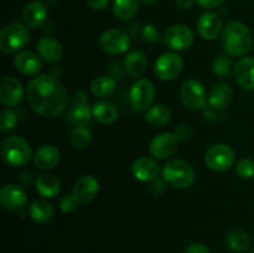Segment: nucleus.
<instances>
[{"label":"nucleus","instance_id":"obj_1","mask_svg":"<svg viewBox=\"0 0 254 253\" xmlns=\"http://www.w3.org/2000/svg\"><path fill=\"white\" fill-rule=\"evenodd\" d=\"M26 97L34 112L45 118L57 117L68 103V94L64 84L49 74L34 77L27 83Z\"/></svg>","mask_w":254,"mask_h":253},{"label":"nucleus","instance_id":"obj_2","mask_svg":"<svg viewBox=\"0 0 254 253\" xmlns=\"http://www.w3.org/2000/svg\"><path fill=\"white\" fill-rule=\"evenodd\" d=\"M221 44L227 56H245L252 50L253 36L245 24L240 21H231L223 27Z\"/></svg>","mask_w":254,"mask_h":253},{"label":"nucleus","instance_id":"obj_3","mask_svg":"<svg viewBox=\"0 0 254 253\" xmlns=\"http://www.w3.org/2000/svg\"><path fill=\"white\" fill-rule=\"evenodd\" d=\"M1 154L7 165L12 168H21L31 159V146L22 136L11 135L2 141Z\"/></svg>","mask_w":254,"mask_h":253},{"label":"nucleus","instance_id":"obj_4","mask_svg":"<svg viewBox=\"0 0 254 253\" xmlns=\"http://www.w3.org/2000/svg\"><path fill=\"white\" fill-rule=\"evenodd\" d=\"M163 179L175 189H189L195 183V171L181 159H171L164 165Z\"/></svg>","mask_w":254,"mask_h":253},{"label":"nucleus","instance_id":"obj_5","mask_svg":"<svg viewBox=\"0 0 254 253\" xmlns=\"http://www.w3.org/2000/svg\"><path fill=\"white\" fill-rule=\"evenodd\" d=\"M29 41V29L20 22H12L6 25L0 32V51L6 55L14 54L24 49Z\"/></svg>","mask_w":254,"mask_h":253},{"label":"nucleus","instance_id":"obj_6","mask_svg":"<svg viewBox=\"0 0 254 253\" xmlns=\"http://www.w3.org/2000/svg\"><path fill=\"white\" fill-rule=\"evenodd\" d=\"M155 98V87L149 79L139 78L134 82L129 91V101L136 112H146L153 106Z\"/></svg>","mask_w":254,"mask_h":253},{"label":"nucleus","instance_id":"obj_7","mask_svg":"<svg viewBox=\"0 0 254 253\" xmlns=\"http://www.w3.org/2000/svg\"><path fill=\"white\" fill-rule=\"evenodd\" d=\"M181 103L191 111H200L207 104V96L203 84L197 79H188L180 88Z\"/></svg>","mask_w":254,"mask_h":253},{"label":"nucleus","instance_id":"obj_8","mask_svg":"<svg viewBox=\"0 0 254 253\" xmlns=\"http://www.w3.org/2000/svg\"><path fill=\"white\" fill-rule=\"evenodd\" d=\"M236 154L227 144H215L205 154V163L213 171H226L233 166Z\"/></svg>","mask_w":254,"mask_h":253},{"label":"nucleus","instance_id":"obj_9","mask_svg":"<svg viewBox=\"0 0 254 253\" xmlns=\"http://www.w3.org/2000/svg\"><path fill=\"white\" fill-rule=\"evenodd\" d=\"M92 116H93V113H92V108L87 102V94L83 91L76 92V94L72 97L71 107L67 112V122L71 126H73V128L88 126L92 121Z\"/></svg>","mask_w":254,"mask_h":253},{"label":"nucleus","instance_id":"obj_10","mask_svg":"<svg viewBox=\"0 0 254 253\" xmlns=\"http://www.w3.org/2000/svg\"><path fill=\"white\" fill-rule=\"evenodd\" d=\"M130 46V37L128 34L118 29H108L99 37V47L102 51L111 56H118L128 51Z\"/></svg>","mask_w":254,"mask_h":253},{"label":"nucleus","instance_id":"obj_11","mask_svg":"<svg viewBox=\"0 0 254 253\" xmlns=\"http://www.w3.org/2000/svg\"><path fill=\"white\" fill-rule=\"evenodd\" d=\"M184 61L180 55L175 52H165L160 55L155 61L154 71L155 74L163 81H173L181 73Z\"/></svg>","mask_w":254,"mask_h":253},{"label":"nucleus","instance_id":"obj_12","mask_svg":"<svg viewBox=\"0 0 254 253\" xmlns=\"http://www.w3.org/2000/svg\"><path fill=\"white\" fill-rule=\"evenodd\" d=\"M163 41L169 49L174 51H184L192 45L193 34L186 25L176 24L164 32Z\"/></svg>","mask_w":254,"mask_h":253},{"label":"nucleus","instance_id":"obj_13","mask_svg":"<svg viewBox=\"0 0 254 253\" xmlns=\"http://www.w3.org/2000/svg\"><path fill=\"white\" fill-rule=\"evenodd\" d=\"M179 143L180 140L176 138L174 133H170V131L160 133L151 139L149 144V153L153 158L159 159V160L168 159L178 151Z\"/></svg>","mask_w":254,"mask_h":253},{"label":"nucleus","instance_id":"obj_14","mask_svg":"<svg viewBox=\"0 0 254 253\" xmlns=\"http://www.w3.org/2000/svg\"><path fill=\"white\" fill-rule=\"evenodd\" d=\"M24 87L17 78L5 76L0 79V102L6 107H16L24 99Z\"/></svg>","mask_w":254,"mask_h":253},{"label":"nucleus","instance_id":"obj_15","mask_svg":"<svg viewBox=\"0 0 254 253\" xmlns=\"http://www.w3.org/2000/svg\"><path fill=\"white\" fill-rule=\"evenodd\" d=\"M0 203L7 211H20L27 205V193L16 184H6L0 190Z\"/></svg>","mask_w":254,"mask_h":253},{"label":"nucleus","instance_id":"obj_16","mask_svg":"<svg viewBox=\"0 0 254 253\" xmlns=\"http://www.w3.org/2000/svg\"><path fill=\"white\" fill-rule=\"evenodd\" d=\"M99 191V181L93 175H84L76 181L72 190V196L78 205L91 202Z\"/></svg>","mask_w":254,"mask_h":253},{"label":"nucleus","instance_id":"obj_17","mask_svg":"<svg viewBox=\"0 0 254 253\" xmlns=\"http://www.w3.org/2000/svg\"><path fill=\"white\" fill-rule=\"evenodd\" d=\"M198 35L205 40H215L222 31V19L212 11L203 12L197 20Z\"/></svg>","mask_w":254,"mask_h":253},{"label":"nucleus","instance_id":"obj_18","mask_svg":"<svg viewBox=\"0 0 254 253\" xmlns=\"http://www.w3.org/2000/svg\"><path fill=\"white\" fill-rule=\"evenodd\" d=\"M14 66L17 72L25 76H36L42 69V61L39 54L32 51H20L14 57Z\"/></svg>","mask_w":254,"mask_h":253},{"label":"nucleus","instance_id":"obj_19","mask_svg":"<svg viewBox=\"0 0 254 253\" xmlns=\"http://www.w3.org/2000/svg\"><path fill=\"white\" fill-rule=\"evenodd\" d=\"M131 173L136 180L149 183V181H154L155 179H158L160 168L154 159L148 158V156H141L133 163Z\"/></svg>","mask_w":254,"mask_h":253},{"label":"nucleus","instance_id":"obj_20","mask_svg":"<svg viewBox=\"0 0 254 253\" xmlns=\"http://www.w3.org/2000/svg\"><path fill=\"white\" fill-rule=\"evenodd\" d=\"M236 81L246 91L254 89V57H242L235 64Z\"/></svg>","mask_w":254,"mask_h":253},{"label":"nucleus","instance_id":"obj_21","mask_svg":"<svg viewBox=\"0 0 254 253\" xmlns=\"http://www.w3.org/2000/svg\"><path fill=\"white\" fill-rule=\"evenodd\" d=\"M36 50L39 56L47 62H57L61 60L64 49L61 42L52 36H44L37 41Z\"/></svg>","mask_w":254,"mask_h":253},{"label":"nucleus","instance_id":"obj_22","mask_svg":"<svg viewBox=\"0 0 254 253\" xmlns=\"http://www.w3.org/2000/svg\"><path fill=\"white\" fill-rule=\"evenodd\" d=\"M47 7L41 1H31L26 5L22 14L25 25L30 29H39L47 19Z\"/></svg>","mask_w":254,"mask_h":253},{"label":"nucleus","instance_id":"obj_23","mask_svg":"<svg viewBox=\"0 0 254 253\" xmlns=\"http://www.w3.org/2000/svg\"><path fill=\"white\" fill-rule=\"evenodd\" d=\"M61 154L54 145H42L34 154V164L41 170H51L60 163Z\"/></svg>","mask_w":254,"mask_h":253},{"label":"nucleus","instance_id":"obj_24","mask_svg":"<svg viewBox=\"0 0 254 253\" xmlns=\"http://www.w3.org/2000/svg\"><path fill=\"white\" fill-rule=\"evenodd\" d=\"M37 192L46 198L56 197L61 190V183L56 175L51 173H42L35 179Z\"/></svg>","mask_w":254,"mask_h":253},{"label":"nucleus","instance_id":"obj_25","mask_svg":"<svg viewBox=\"0 0 254 253\" xmlns=\"http://www.w3.org/2000/svg\"><path fill=\"white\" fill-rule=\"evenodd\" d=\"M233 91L231 86L225 82H218L211 88L208 94V104L215 109H223L231 103Z\"/></svg>","mask_w":254,"mask_h":253},{"label":"nucleus","instance_id":"obj_26","mask_svg":"<svg viewBox=\"0 0 254 253\" xmlns=\"http://www.w3.org/2000/svg\"><path fill=\"white\" fill-rule=\"evenodd\" d=\"M92 113L94 119L104 126H109L117 122L119 117V111L114 103L109 101H98L92 107Z\"/></svg>","mask_w":254,"mask_h":253},{"label":"nucleus","instance_id":"obj_27","mask_svg":"<svg viewBox=\"0 0 254 253\" xmlns=\"http://www.w3.org/2000/svg\"><path fill=\"white\" fill-rule=\"evenodd\" d=\"M148 66V59L145 54L140 50H133L129 52L124 60V67H126L127 73L134 78H139L145 72Z\"/></svg>","mask_w":254,"mask_h":253},{"label":"nucleus","instance_id":"obj_28","mask_svg":"<svg viewBox=\"0 0 254 253\" xmlns=\"http://www.w3.org/2000/svg\"><path fill=\"white\" fill-rule=\"evenodd\" d=\"M117 89V82L112 76H98L91 82V93L97 98L112 96Z\"/></svg>","mask_w":254,"mask_h":253},{"label":"nucleus","instance_id":"obj_29","mask_svg":"<svg viewBox=\"0 0 254 253\" xmlns=\"http://www.w3.org/2000/svg\"><path fill=\"white\" fill-rule=\"evenodd\" d=\"M29 216L36 223H47L54 217V208L44 200H36L30 203Z\"/></svg>","mask_w":254,"mask_h":253},{"label":"nucleus","instance_id":"obj_30","mask_svg":"<svg viewBox=\"0 0 254 253\" xmlns=\"http://www.w3.org/2000/svg\"><path fill=\"white\" fill-rule=\"evenodd\" d=\"M227 245L235 252H245L250 248L251 238L246 231L235 228L227 233Z\"/></svg>","mask_w":254,"mask_h":253},{"label":"nucleus","instance_id":"obj_31","mask_svg":"<svg viewBox=\"0 0 254 253\" xmlns=\"http://www.w3.org/2000/svg\"><path fill=\"white\" fill-rule=\"evenodd\" d=\"M139 0H114L113 14L119 20H129L136 14Z\"/></svg>","mask_w":254,"mask_h":253},{"label":"nucleus","instance_id":"obj_32","mask_svg":"<svg viewBox=\"0 0 254 253\" xmlns=\"http://www.w3.org/2000/svg\"><path fill=\"white\" fill-rule=\"evenodd\" d=\"M171 118V112L164 104H155L151 106L145 112V121L151 126H164L168 123Z\"/></svg>","mask_w":254,"mask_h":253},{"label":"nucleus","instance_id":"obj_33","mask_svg":"<svg viewBox=\"0 0 254 253\" xmlns=\"http://www.w3.org/2000/svg\"><path fill=\"white\" fill-rule=\"evenodd\" d=\"M69 140L73 148L76 149H86L91 144L92 135L91 130L87 126H77L73 128L69 135Z\"/></svg>","mask_w":254,"mask_h":253},{"label":"nucleus","instance_id":"obj_34","mask_svg":"<svg viewBox=\"0 0 254 253\" xmlns=\"http://www.w3.org/2000/svg\"><path fill=\"white\" fill-rule=\"evenodd\" d=\"M233 69H235V67H233L232 60L227 55L216 57L212 63L213 73L218 77H222V78H226V77L230 76Z\"/></svg>","mask_w":254,"mask_h":253},{"label":"nucleus","instance_id":"obj_35","mask_svg":"<svg viewBox=\"0 0 254 253\" xmlns=\"http://www.w3.org/2000/svg\"><path fill=\"white\" fill-rule=\"evenodd\" d=\"M17 124V116L11 109H2L0 114V130L2 133H10Z\"/></svg>","mask_w":254,"mask_h":253},{"label":"nucleus","instance_id":"obj_36","mask_svg":"<svg viewBox=\"0 0 254 253\" xmlns=\"http://www.w3.org/2000/svg\"><path fill=\"white\" fill-rule=\"evenodd\" d=\"M236 171L242 179H252L254 176V160L250 158L242 159L236 165Z\"/></svg>","mask_w":254,"mask_h":253},{"label":"nucleus","instance_id":"obj_37","mask_svg":"<svg viewBox=\"0 0 254 253\" xmlns=\"http://www.w3.org/2000/svg\"><path fill=\"white\" fill-rule=\"evenodd\" d=\"M141 39L148 44H156L160 40V31L155 25H145L140 31Z\"/></svg>","mask_w":254,"mask_h":253},{"label":"nucleus","instance_id":"obj_38","mask_svg":"<svg viewBox=\"0 0 254 253\" xmlns=\"http://www.w3.org/2000/svg\"><path fill=\"white\" fill-rule=\"evenodd\" d=\"M77 201L74 200V197L71 195H64L62 196L61 200H60V208H61L62 212L64 213H69V212H73L74 210L77 208Z\"/></svg>","mask_w":254,"mask_h":253},{"label":"nucleus","instance_id":"obj_39","mask_svg":"<svg viewBox=\"0 0 254 253\" xmlns=\"http://www.w3.org/2000/svg\"><path fill=\"white\" fill-rule=\"evenodd\" d=\"M174 134H175L176 138H178L179 140L184 141V140H186V139L190 138L191 129H190V126H186V124H180V126L175 129Z\"/></svg>","mask_w":254,"mask_h":253},{"label":"nucleus","instance_id":"obj_40","mask_svg":"<svg viewBox=\"0 0 254 253\" xmlns=\"http://www.w3.org/2000/svg\"><path fill=\"white\" fill-rule=\"evenodd\" d=\"M164 181H165L164 179L163 180H160V179H155V180L153 181V184H151L150 191L155 196L161 195V193L164 192V190H165V184H164Z\"/></svg>","mask_w":254,"mask_h":253},{"label":"nucleus","instance_id":"obj_41","mask_svg":"<svg viewBox=\"0 0 254 253\" xmlns=\"http://www.w3.org/2000/svg\"><path fill=\"white\" fill-rule=\"evenodd\" d=\"M195 1L203 9H215L220 6L225 0H195Z\"/></svg>","mask_w":254,"mask_h":253},{"label":"nucleus","instance_id":"obj_42","mask_svg":"<svg viewBox=\"0 0 254 253\" xmlns=\"http://www.w3.org/2000/svg\"><path fill=\"white\" fill-rule=\"evenodd\" d=\"M184 253H210V250H208L206 246L201 245V243H193V245L189 246Z\"/></svg>","mask_w":254,"mask_h":253},{"label":"nucleus","instance_id":"obj_43","mask_svg":"<svg viewBox=\"0 0 254 253\" xmlns=\"http://www.w3.org/2000/svg\"><path fill=\"white\" fill-rule=\"evenodd\" d=\"M88 6L93 10H103L108 6L109 0H86Z\"/></svg>","mask_w":254,"mask_h":253},{"label":"nucleus","instance_id":"obj_44","mask_svg":"<svg viewBox=\"0 0 254 253\" xmlns=\"http://www.w3.org/2000/svg\"><path fill=\"white\" fill-rule=\"evenodd\" d=\"M193 2H195V0H176V5H178V6L183 10L191 9L193 5Z\"/></svg>","mask_w":254,"mask_h":253},{"label":"nucleus","instance_id":"obj_45","mask_svg":"<svg viewBox=\"0 0 254 253\" xmlns=\"http://www.w3.org/2000/svg\"><path fill=\"white\" fill-rule=\"evenodd\" d=\"M19 180L21 181L22 184L27 185V184H31L32 183V174L30 171H22L19 176Z\"/></svg>","mask_w":254,"mask_h":253},{"label":"nucleus","instance_id":"obj_46","mask_svg":"<svg viewBox=\"0 0 254 253\" xmlns=\"http://www.w3.org/2000/svg\"><path fill=\"white\" fill-rule=\"evenodd\" d=\"M143 2H145V4H155L158 0H141Z\"/></svg>","mask_w":254,"mask_h":253},{"label":"nucleus","instance_id":"obj_47","mask_svg":"<svg viewBox=\"0 0 254 253\" xmlns=\"http://www.w3.org/2000/svg\"><path fill=\"white\" fill-rule=\"evenodd\" d=\"M250 253H254V251H252V252H250Z\"/></svg>","mask_w":254,"mask_h":253}]
</instances>
